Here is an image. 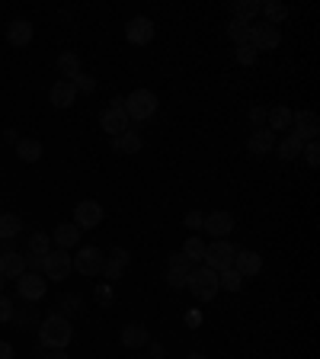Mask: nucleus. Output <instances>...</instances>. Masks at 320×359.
Masks as SVG:
<instances>
[{"instance_id":"nucleus-15","label":"nucleus","mask_w":320,"mask_h":359,"mask_svg":"<svg viewBox=\"0 0 320 359\" xmlns=\"http://www.w3.org/2000/svg\"><path fill=\"white\" fill-rule=\"evenodd\" d=\"M119 340H122L125 350H141V346L151 344V330L144 327V324H125L122 334H119Z\"/></svg>"},{"instance_id":"nucleus-46","label":"nucleus","mask_w":320,"mask_h":359,"mask_svg":"<svg viewBox=\"0 0 320 359\" xmlns=\"http://www.w3.org/2000/svg\"><path fill=\"white\" fill-rule=\"evenodd\" d=\"M45 359H67V353H64V350H52V353H48V356H45Z\"/></svg>"},{"instance_id":"nucleus-14","label":"nucleus","mask_w":320,"mask_h":359,"mask_svg":"<svg viewBox=\"0 0 320 359\" xmlns=\"http://www.w3.org/2000/svg\"><path fill=\"white\" fill-rule=\"evenodd\" d=\"M291 122H295V135H301L305 142H314V138H317L320 122H317V112H314V109L291 112Z\"/></svg>"},{"instance_id":"nucleus-20","label":"nucleus","mask_w":320,"mask_h":359,"mask_svg":"<svg viewBox=\"0 0 320 359\" xmlns=\"http://www.w3.org/2000/svg\"><path fill=\"white\" fill-rule=\"evenodd\" d=\"M141 148H144V138L134 132V128L122 132L119 138H112V151H116V154H138Z\"/></svg>"},{"instance_id":"nucleus-39","label":"nucleus","mask_w":320,"mask_h":359,"mask_svg":"<svg viewBox=\"0 0 320 359\" xmlns=\"http://www.w3.org/2000/svg\"><path fill=\"white\" fill-rule=\"evenodd\" d=\"M13 321V302L7 299V295H0V324Z\"/></svg>"},{"instance_id":"nucleus-1","label":"nucleus","mask_w":320,"mask_h":359,"mask_svg":"<svg viewBox=\"0 0 320 359\" xmlns=\"http://www.w3.org/2000/svg\"><path fill=\"white\" fill-rule=\"evenodd\" d=\"M71 337H74V327H71V321L64 314H48L42 321V327H39V340L48 350H64L71 344Z\"/></svg>"},{"instance_id":"nucleus-32","label":"nucleus","mask_w":320,"mask_h":359,"mask_svg":"<svg viewBox=\"0 0 320 359\" xmlns=\"http://www.w3.org/2000/svg\"><path fill=\"white\" fill-rule=\"evenodd\" d=\"M29 254L32 257H48L52 254V238H48V234L45 231H36V234H29Z\"/></svg>"},{"instance_id":"nucleus-28","label":"nucleus","mask_w":320,"mask_h":359,"mask_svg":"<svg viewBox=\"0 0 320 359\" xmlns=\"http://www.w3.org/2000/svg\"><path fill=\"white\" fill-rule=\"evenodd\" d=\"M231 13H234V20L253 22L260 16V0H237V4H231Z\"/></svg>"},{"instance_id":"nucleus-41","label":"nucleus","mask_w":320,"mask_h":359,"mask_svg":"<svg viewBox=\"0 0 320 359\" xmlns=\"http://www.w3.org/2000/svg\"><path fill=\"white\" fill-rule=\"evenodd\" d=\"M186 327H202V311H199V308L186 311Z\"/></svg>"},{"instance_id":"nucleus-7","label":"nucleus","mask_w":320,"mask_h":359,"mask_svg":"<svg viewBox=\"0 0 320 359\" xmlns=\"http://www.w3.org/2000/svg\"><path fill=\"white\" fill-rule=\"evenodd\" d=\"M71 222L81 228V231H93L99 222H103V205L97 199H81L74 205V218Z\"/></svg>"},{"instance_id":"nucleus-37","label":"nucleus","mask_w":320,"mask_h":359,"mask_svg":"<svg viewBox=\"0 0 320 359\" xmlns=\"http://www.w3.org/2000/svg\"><path fill=\"white\" fill-rule=\"evenodd\" d=\"M301 154H305V161L311 167H317L320 164V144H317V138H314V142H305V151H301Z\"/></svg>"},{"instance_id":"nucleus-42","label":"nucleus","mask_w":320,"mask_h":359,"mask_svg":"<svg viewBox=\"0 0 320 359\" xmlns=\"http://www.w3.org/2000/svg\"><path fill=\"white\" fill-rule=\"evenodd\" d=\"M167 283H170L173 289H186V276H176V273H167Z\"/></svg>"},{"instance_id":"nucleus-6","label":"nucleus","mask_w":320,"mask_h":359,"mask_svg":"<svg viewBox=\"0 0 320 359\" xmlns=\"http://www.w3.org/2000/svg\"><path fill=\"white\" fill-rule=\"evenodd\" d=\"M45 276L52 279V283H61V279L71 276V269H74V257H71V250H52V254L45 257Z\"/></svg>"},{"instance_id":"nucleus-43","label":"nucleus","mask_w":320,"mask_h":359,"mask_svg":"<svg viewBox=\"0 0 320 359\" xmlns=\"http://www.w3.org/2000/svg\"><path fill=\"white\" fill-rule=\"evenodd\" d=\"M0 359H16V356H13V344L0 340Z\"/></svg>"},{"instance_id":"nucleus-13","label":"nucleus","mask_w":320,"mask_h":359,"mask_svg":"<svg viewBox=\"0 0 320 359\" xmlns=\"http://www.w3.org/2000/svg\"><path fill=\"white\" fill-rule=\"evenodd\" d=\"M246 151L253 157H266L276 151V132H269V128H253L250 138H246Z\"/></svg>"},{"instance_id":"nucleus-45","label":"nucleus","mask_w":320,"mask_h":359,"mask_svg":"<svg viewBox=\"0 0 320 359\" xmlns=\"http://www.w3.org/2000/svg\"><path fill=\"white\" fill-rule=\"evenodd\" d=\"M151 356L160 359V356H164V346H160V344H151Z\"/></svg>"},{"instance_id":"nucleus-5","label":"nucleus","mask_w":320,"mask_h":359,"mask_svg":"<svg viewBox=\"0 0 320 359\" xmlns=\"http://www.w3.org/2000/svg\"><path fill=\"white\" fill-rule=\"evenodd\" d=\"M234 254H237V247L231 244V241H211V244H205V266L215 269V273H221V269H231L234 266Z\"/></svg>"},{"instance_id":"nucleus-2","label":"nucleus","mask_w":320,"mask_h":359,"mask_svg":"<svg viewBox=\"0 0 320 359\" xmlns=\"http://www.w3.org/2000/svg\"><path fill=\"white\" fill-rule=\"evenodd\" d=\"M157 112V93L154 90H132L125 97V116L128 122H148Z\"/></svg>"},{"instance_id":"nucleus-29","label":"nucleus","mask_w":320,"mask_h":359,"mask_svg":"<svg viewBox=\"0 0 320 359\" xmlns=\"http://www.w3.org/2000/svg\"><path fill=\"white\" fill-rule=\"evenodd\" d=\"M183 257H189V263H202L205 260V241L199 238V234H193V238H186V244H183V250H179Z\"/></svg>"},{"instance_id":"nucleus-25","label":"nucleus","mask_w":320,"mask_h":359,"mask_svg":"<svg viewBox=\"0 0 320 359\" xmlns=\"http://www.w3.org/2000/svg\"><path fill=\"white\" fill-rule=\"evenodd\" d=\"M58 74H61V81H74V77L81 74V58H77V52L58 55Z\"/></svg>"},{"instance_id":"nucleus-33","label":"nucleus","mask_w":320,"mask_h":359,"mask_svg":"<svg viewBox=\"0 0 320 359\" xmlns=\"http://www.w3.org/2000/svg\"><path fill=\"white\" fill-rule=\"evenodd\" d=\"M167 273H176V276H189V273H193V263H189V257H183V254H173L170 260H167Z\"/></svg>"},{"instance_id":"nucleus-9","label":"nucleus","mask_w":320,"mask_h":359,"mask_svg":"<svg viewBox=\"0 0 320 359\" xmlns=\"http://www.w3.org/2000/svg\"><path fill=\"white\" fill-rule=\"evenodd\" d=\"M16 292H20V299H26V302H39V299H45L48 283H45L42 273H29V269H26V273L16 279Z\"/></svg>"},{"instance_id":"nucleus-34","label":"nucleus","mask_w":320,"mask_h":359,"mask_svg":"<svg viewBox=\"0 0 320 359\" xmlns=\"http://www.w3.org/2000/svg\"><path fill=\"white\" fill-rule=\"evenodd\" d=\"M122 269H125V263H119L116 257H106L103 273H99V276H106L109 283H116V279H122Z\"/></svg>"},{"instance_id":"nucleus-44","label":"nucleus","mask_w":320,"mask_h":359,"mask_svg":"<svg viewBox=\"0 0 320 359\" xmlns=\"http://www.w3.org/2000/svg\"><path fill=\"white\" fill-rule=\"evenodd\" d=\"M109 257H116V260L125 263V266H128V260H132V254H128V250H122V247H116V250H112Z\"/></svg>"},{"instance_id":"nucleus-12","label":"nucleus","mask_w":320,"mask_h":359,"mask_svg":"<svg viewBox=\"0 0 320 359\" xmlns=\"http://www.w3.org/2000/svg\"><path fill=\"white\" fill-rule=\"evenodd\" d=\"M125 39L132 45H151L154 42V22H151L148 16H134V20H128Z\"/></svg>"},{"instance_id":"nucleus-30","label":"nucleus","mask_w":320,"mask_h":359,"mask_svg":"<svg viewBox=\"0 0 320 359\" xmlns=\"http://www.w3.org/2000/svg\"><path fill=\"white\" fill-rule=\"evenodd\" d=\"M218 289H224V292H240L244 289V276H240L237 269H221L218 273Z\"/></svg>"},{"instance_id":"nucleus-31","label":"nucleus","mask_w":320,"mask_h":359,"mask_svg":"<svg viewBox=\"0 0 320 359\" xmlns=\"http://www.w3.org/2000/svg\"><path fill=\"white\" fill-rule=\"evenodd\" d=\"M228 39L234 42V48H237V45H246V42H250V22L231 20V22H228Z\"/></svg>"},{"instance_id":"nucleus-40","label":"nucleus","mask_w":320,"mask_h":359,"mask_svg":"<svg viewBox=\"0 0 320 359\" xmlns=\"http://www.w3.org/2000/svg\"><path fill=\"white\" fill-rule=\"evenodd\" d=\"M250 126L266 128V109H263V106H253V109H250Z\"/></svg>"},{"instance_id":"nucleus-11","label":"nucleus","mask_w":320,"mask_h":359,"mask_svg":"<svg viewBox=\"0 0 320 359\" xmlns=\"http://www.w3.org/2000/svg\"><path fill=\"white\" fill-rule=\"evenodd\" d=\"M99 128H103L106 135H112V138H119L122 132H128L132 128V122H128L125 116V106H106L103 112H99Z\"/></svg>"},{"instance_id":"nucleus-23","label":"nucleus","mask_w":320,"mask_h":359,"mask_svg":"<svg viewBox=\"0 0 320 359\" xmlns=\"http://www.w3.org/2000/svg\"><path fill=\"white\" fill-rule=\"evenodd\" d=\"M16 157H20L22 164H36L39 157H42V142L39 138H20L16 142Z\"/></svg>"},{"instance_id":"nucleus-47","label":"nucleus","mask_w":320,"mask_h":359,"mask_svg":"<svg viewBox=\"0 0 320 359\" xmlns=\"http://www.w3.org/2000/svg\"><path fill=\"white\" fill-rule=\"evenodd\" d=\"M186 359H205V356H202V353H189Z\"/></svg>"},{"instance_id":"nucleus-36","label":"nucleus","mask_w":320,"mask_h":359,"mask_svg":"<svg viewBox=\"0 0 320 359\" xmlns=\"http://www.w3.org/2000/svg\"><path fill=\"white\" fill-rule=\"evenodd\" d=\"M71 83H74V90H77V93H93V90H97V81H93V77H90V74H83V71H81V74H77Z\"/></svg>"},{"instance_id":"nucleus-4","label":"nucleus","mask_w":320,"mask_h":359,"mask_svg":"<svg viewBox=\"0 0 320 359\" xmlns=\"http://www.w3.org/2000/svg\"><path fill=\"white\" fill-rule=\"evenodd\" d=\"M250 48L253 52H276L282 45V32L279 26H269V22H250Z\"/></svg>"},{"instance_id":"nucleus-24","label":"nucleus","mask_w":320,"mask_h":359,"mask_svg":"<svg viewBox=\"0 0 320 359\" xmlns=\"http://www.w3.org/2000/svg\"><path fill=\"white\" fill-rule=\"evenodd\" d=\"M291 126V109L288 106H272L266 109V128L269 132H282V128Z\"/></svg>"},{"instance_id":"nucleus-19","label":"nucleus","mask_w":320,"mask_h":359,"mask_svg":"<svg viewBox=\"0 0 320 359\" xmlns=\"http://www.w3.org/2000/svg\"><path fill=\"white\" fill-rule=\"evenodd\" d=\"M7 42L13 48H26L32 42V22L29 20H13L7 26Z\"/></svg>"},{"instance_id":"nucleus-48","label":"nucleus","mask_w":320,"mask_h":359,"mask_svg":"<svg viewBox=\"0 0 320 359\" xmlns=\"http://www.w3.org/2000/svg\"><path fill=\"white\" fill-rule=\"evenodd\" d=\"M0 289H4V276H0Z\"/></svg>"},{"instance_id":"nucleus-3","label":"nucleus","mask_w":320,"mask_h":359,"mask_svg":"<svg viewBox=\"0 0 320 359\" xmlns=\"http://www.w3.org/2000/svg\"><path fill=\"white\" fill-rule=\"evenodd\" d=\"M186 289L193 292L199 302H211L218 295V273L215 269H209V266H199V269H193L186 276Z\"/></svg>"},{"instance_id":"nucleus-26","label":"nucleus","mask_w":320,"mask_h":359,"mask_svg":"<svg viewBox=\"0 0 320 359\" xmlns=\"http://www.w3.org/2000/svg\"><path fill=\"white\" fill-rule=\"evenodd\" d=\"M20 231H22L20 215H13V212H0V241L20 238Z\"/></svg>"},{"instance_id":"nucleus-10","label":"nucleus","mask_w":320,"mask_h":359,"mask_svg":"<svg viewBox=\"0 0 320 359\" xmlns=\"http://www.w3.org/2000/svg\"><path fill=\"white\" fill-rule=\"evenodd\" d=\"M202 231L211 234L215 241H224L228 234L234 231V215L231 212H224V209H215L205 215V222H202Z\"/></svg>"},{"instance_id":"nucleus-22","label":"nucleus","mask_w":320,"mask_h":359,"mask_svg":"<svg viewBox=\"0 0 320 359\" xmlns=\"http://www.w3.org/2000/svg\"><path fill=\"white\" fill-rule=\"evenodd\" d=\"M276 151H279V157H282V161H295V157H301V151H305V138H301V135H295V132H288L282 142L276 144Z\"/></svg>"},{"instance_id":"nucleus-17","label":"nucleus","mask_w":320,"mask_h":359,"mask_svg":"<svg viewBox=\"0 0 320 359\" xmlns=\"http://www.w3.org/2000/svg\"><path fill=\"white\" fill-rule=\"evenodd\" d=\"M81 228H77L74 222H61L58 228H55L52 234H48V238H52V244H58L61 250H71V247H77L81 244Z\"/></svg>"},{"instance_id":"nucleus-21","label":"nucleus","mask_w":320,"mask_h":359,"mask_svg":"<svg viewBox=\"0 0 320 359\" xmlns=\"http://www.w3.org/2000/svg\"><path fill=\"white\" fill-rule=\"evenodd\" d=\"M22 273H26V257H20L16 250L0 254V276L4 279H20Z\"/></svg>"},{"instance_id":"nucleus-16","label":"nucleus","mask_w":320,"mask_h":359,"mask_svg":"<svg viewBox=\"0 0 320 359\" xmlns=\"http://www.w3.org/2000/svg\"><path fill=\"white\" fill-rule=\"evenodd\" d=\"M234 269H237L244 279H250L263 269V257L256 254V250H250V247H246V250H237V254H234Z\"/></svg>"},{"instance_id":"nucleus-27","label":"nucleus","mask_w":320,"mask_h":359,"mask_svg":"<svg viewBox=\"0 0 320 359\" xmlns=\"http://www.w3.org/2000/svg\"><path fill=\"white\" fill-rule=\"evenodd\" d=\"M260 13L266 16L269 26H279V22L288 16V7H285L282 0H266V4H260Z\"/></svg>"},{"instance_id":"nucleus-18","label":"nucleus","mask_w":320,"mask_h":359,"mask_svg":"<svg viewBox=\"0 0 320 359\" xmlns=\"http://www.w3.org/2000/svg\"><path fill=\"white\" fill-rule=\"evenodd\" d=\"M48 100H52L55 109H71V106H74V100H77L74 83H71V81H58L52 87V93H48Z\"/></svg>"},{"instance_id":"nucleus-8","label":"nucleus","mask_w":320,"mask_h":359,"mask_svg":"<svg viewBox=\"0 0 320 359\" xmlns=\"http://www.w3.org/2000/svg\"><path fill=\"white\" fill-rule=\"evenodd\" d=\"M103 263H106V254L99 247H81L74 254V269L81 276H99V273H103Z\"/></svg>"},{"instance_id":"nucleus-35","label":"nucleus","mask_w":320,"mask_h":359,"mask_svg":"<svg viewBox=\"0 0 320 359\" xmlns=\"http://www.w3.org/2000/svg\"><path fill=\"white\" fill-rule=\"evenodd\" d=\"M234 61L244 65V67H250V65H256V52L250 48V45H237V48H234Z\"/></svg>"},{"instance_id":"nucleus-38","label":"nucleus","mask_w":320,"mask_h":359,"mask_svg":"<svg viewBox=\"0 0 320 359\" xmlns=\"http://www.w3.org/2000/svg\"><path fill=\"white\" fill-rule=\"evenodd\" d=\"M202 222H205V215H202V212H199V209L186 212V218H183V224H186L189 231H199V228H202Z\"/></svg>"}]
</instances>
